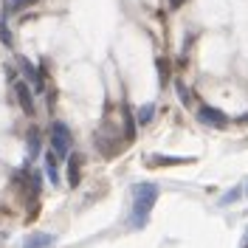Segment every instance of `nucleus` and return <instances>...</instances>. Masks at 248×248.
<instances>
[{
    "instance_id": "1",
    "label": "nucleus",
    "mask_w": 248,
    "mask_h": 248,
    "mask_svg": "<svg viewBox=\"0 0 248 248\" xmlns=\"http://www.w3.org/2000/svg\"><path fill=\"white\" fill-rule=\"evenodd\" d=\"M158 201V186L155 184H136L133 186V209H130V229H144L147 217Z\"/></svg>"
},
{
    "instance_id": "2",
    "label": "nucleus",
    "mask_w": 248,
    "mask_h": 248,
    "mask_svg": "<svg viewBox=\"0 0 248 248\" xmlns=\"http://www.w3.org/2000/svg\"><path fill=\"white\" fill-rule=\"evenodd\" d=\"M51 144H54V153L57 155L68 158V153H71V130H68L62 122L51 124Z\"/></svg>"
},
{
    "instance_id": "3",
    "label": "nucleus",
    "mask_w": 248,
    "mask_h": 248,
    "mask_svg": "<svg viewBox=\"0 0 248 248\" xmlns=\"http://www.w3.org/2000/svg\"><path fill=\"white\" fill-rule=\"evenodd\" d=\"M198 119L203 124H209V127H226L229 124V116L223 110H215V108H201L198 110Z\"/></svg>"
},
{
    "instance_id": "4",
    "label": "nucleus",
    "mask_w": 248,
    "mask_h": 248,
    "mask_svg": "<svg viewBox=\"0 0 248 248\" xmlns=\"http://www.w3.org/2000/svg\"><path fill=\"white\" fill-rule=\"evenodd\" d=\"M82 181V155L79 153H68V186L77 189Z\"/></svg>"
},
{
    "instance_id": "5",
    "label": "nucleus",
    "mask_w": 248,
    "mask_h": 248,
    "mask_svg": "<svg viewBox=\"0 0 248 248\" xmlns=\"http://www.w3.org/2000/svg\"><path fill=\"white\" fill-rule=\"evenodd\" d=\"M15 96H17V102H20V108H23V113L34 116V99H31V91L26 82H17L15 85Z\"/></svg>"
},
{
    "instance_id": "6",
    "label": "nucleus",
    "mask_w": 248,
    "mask_h": 248,
    "mask_svg": "<svg viewBox=\"0 0 248 248\" xmlns=\"http://www.w3.org/2000/svg\"><path fill=\"white\" fill-rule=\"evenodd\" d=\"M133 139H136V116L124 108V141L133 144Z\"/></svg>"
},
{
    "instance_id": "7",
    "label": "nucleus",
    "mask_w": 248,
    "mask_h": 248,
    "mask_svg": "<svg viewBox=\"0 0 248 248\" xmlns=\"http://www.w3.org/2000/svg\"><path fill=\"white\" fill-rule=\"evenodd\" d=\"M54 243V234H34L26 240V248H48Z\"/></svg>"
},
{
    "instance_id": "8",
    "label": "nucleus",
    "mask_w": 248,
    "mask_h": 248,
    "mask_svg": "<svg viewBox=\"0 0 248 248\" xmlns=\"http://www.w3.org/2000/svg\"><path fill=\"white\" fill-rule=\"evenodd\" d=\"M167 164H189V158H161V155L147 158V167H167Z\"/></svg>"
},
{
    "instance_id": "9",
    "label": "nucleus",
    "mask_w": 248,
    "mask_h": 248,
    "mask_svg": "<svg viewBox=\"0 0 248 248\" xmlns=\"http://www.w3.org/2000/svg\"><path fill=\"white\" fill-rule=\"evenodd\" d=\"M46 172L51 184H60V172H57V153H46Z\"/></svg>"
},
{
    "instance_id": "10",
    "label": "nucleus",
    "mask_w": 248,
    "mask_h": 248,
    "mask_svg": "<svg viewBox=\"0 0 248 248\" xmlns=\"http://www.w3.org/2000/svg\"><path fill=\"white\" fill-rule=\"evenodd\" d=\"M153 116H155V105H153V102H147V105H144V108L139 110L136 122H141V124H150V122H153Z\"/></svg>"
},
{
    "instance_id": "11",
    "label": "nucleus",
    "mask_w": 248,
    "mask_h": 248,
    "mask_svg": "<svg viewBox=\"0 0 248 248\" xmlns=\"http://www.w3.org/2000/svg\"><path fill=\"white\" fill-rule=\"evenodd\" d=\"M37 153H40V130L31 127V133H29V155L34 158Z\"/></svg>"
},
{
    "instance_id": "12",
    "label": "nucleus",
    "mask_w": 248,
    "mask_h": 248,
    "mask_svg": "<svg viewBox=\"0 0 248 248\" xmlns=\"http://www.w3.org/2000/svg\"><path fill=\"white\" fill-rule=\"evenodd\" d=\"M158 79H161V85H167V79H170V60H164V57H158Z\"/></svg>"
},
{
    "instance_id": "13",
    "label": "nucleus",
    "mask_w": 248,
    "mask_h": 248,
    "mask_svg": "<svg viewBox=\"0 0 248 248\" xmlns=\"http://www.w3.org/2000/svg\"><path fill=\"white\" fill-rule=\"evenodd\" d=\"M31 3H37V0H12V12H23V9L31 6Z\"/></svg>"
},
{
    "instance_id": "14",
    "label": "nucleus",
    "mask_w": 248,
    "mask_h": 248,
    "mask_svg": "<svg viewBox=\"0 0 248 248\" xmlns=\"http://www.w3.org/2000/svg\"><path fill=\"white\" fill-rule=\"evenodd\" d=\"M0 40H3L6 46L12 43V34H9V29H6V23H0Z\"/></svg>"
},
{
    "instance_id": "15",
    "label": "nucleus",
    "mask_w": 248,
    "mask_h": 248,
    "mask_svg": "<svg viewBox=\"0 0 248 248\" xmlns=\"http://www.w3.org/2000/svg\"><path fill=\"white\" fill-rule=\"evenodd\" d=\"M240 198V189H234V192H229L226 198H223V203H232V201H237Z\"/></svg>"
},
{
    "instance_id": "16",
    "label": "nucleus",
    "mask_w": 248,
    "mask_h": 248,
    "mask_svg": "<svg viewBox=\"0 0 248 248\" xmlns=\"http://www.w3.org/2000/svg\"><path fill=\"white\" fill-rule=\"evenodd\" d=\"M184 3H186V0H170V6H172V9H178V6H184Z\"/></svg>"
},
{
    "instance_id": "17",
    "label": "nucleus",
    "mask_w": 248,
    "mask_h": 248,
    "mask_svg": "<svg viewBox=\"0 0 248 248\" xmlns=\"http://www.w3.org/2000/svg\"><path fill=\"white\" fill-rule=\"evenodd\" d=\"M243 248H248V237H246V243H243Z\"/></svg>"
}]
</instances>
